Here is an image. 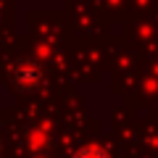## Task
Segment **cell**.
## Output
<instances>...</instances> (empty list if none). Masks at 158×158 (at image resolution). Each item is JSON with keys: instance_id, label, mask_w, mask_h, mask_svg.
I'll use <instances>...</instances> for the list:
<instances>
[{"instance_id": "7a4b0ae2", "label": "cell", "mask_w": 158, "mask_h": 158, "mask_svg": "<svg viewBox=\"0 0 158 158\" xmlns=\"http://www.w3.org/2000/svg\"><path fill=\"white\" fill-rule=\"evenodd\" d=\"M71 158H111V153L100 145H85V148H79Z\"/></svg>"}, {"instance_id": "6da1fadb", "label": "cell", "mask_w": 158, "mask_h": 158, "mask_svg": "<svg viewBox=\"0 0 158 158\" xmlns=\"http://www.w3.org/2000/svg\"><path fill=\"white\" fill-rule=\"evenodd\" d=\"M16 82L21 87H27V90H32V87L40 85V69L32 66V63H24V66L16 69Z\"/></svg>"}]
</instances>
